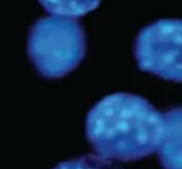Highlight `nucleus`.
Wrapping results in <instances>:
<instances>
[{"instance_id":"nucleus-3","label":"nucleus","mask_w":182,"mask_h":169,"mask_svg":"<svg viewBox=\"0 0 182 169\" xmlns=\"http://www.w3.org/2000/svg\"><path fill=\"white\" fill-rule=\"evenodd\" d=\"M139 68L160 78L182 81V23L179 18L157 19L145 26L134 40Z\"/></svg>"},{"instance_id":"nucleus-2","label":"nucleus","mask_w":182,"mask_h":169,"mask_svg":"<svg viewBox=\"0 0 182 169\" xmlns=\"http://www.w3.org/2000/svg\"><path fill=\"white\" fill-rule=\"evenodd\" d=\"M86 32L77 18L48 15L36 19L27 33V55L44 78L71 73L86 55Z\"/></svg>"},{"instance_id":"nucleus-1","label":"nucleus","mask_w":182,"mask_h":169,"mask_svg":"<svg viewBox=\"0 0 182 169\" xmlns=\"http://www.w3.org/2000/svg\"><path fill=\"white\" fill-rule=\"evenodd\" d=\"M84 129L96 156L113 162H136L160 148L164 117L139 94L113 93L92 106Z\"/></svg>"},{"instance_id":"nucleus-6","label":"nucleus","mask_w":182,"mask_h":169,"mask_svg":"<svg viewBox=\"0 0 182 169\" xmlns=\"http://www.w3.org/2000/svg\"><path fill=\"white\" fill-rule=\"evenodd\" d=\"M53 169H124L116 162L96 154H84L59 163Z\"/></svg>"},{"instance_id":"nucleus-4","label":"nucleus","mask_w":182,"mask_h":169,"mask_svg":"<svg viewBox=\"0 0 182 169\" xmlns=\"http://www.w3.org/2000/svg\"><path fill=\"white\" fill-rule=\"evenodd\" d=\"M164 136L157 150L164 169H181V106L163 112Z\"/></svg>"},{"instance_id":"nucleus-5","label":"nucleus","mask_w":182,"mask_h":169,"mask_svg":"<svg viewBox=\"0 0 182 169\" xmlns=\"http://www.w3.org/2000/svg\"><path fill=\"white\" fill-rule=\"evenodd\" d=\"M42 8L57 17L77 18L96 9L101 0H38Z\"/></svg>"}]
</instances>
